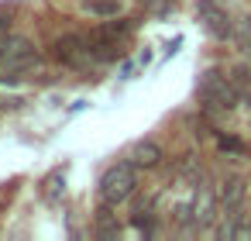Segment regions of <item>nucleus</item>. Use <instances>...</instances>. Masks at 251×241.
Segmentation results:
<instances>
[{
    "mask_svg": "<svg viewBox=\"0 0 251 241\" xmlns=\"http://www.w3.org/2000/svg\"><path fill=\"white\" fill-rule=\"evenodd\" d=\"M35 66H38V55H35L31 42L7 31V28H0V76H7V80L28 76Z\"/></svg>",
    "mask_w": 251,
    "mask_h": 241,
    "instance_id": "obj_1",
    "label": "nucleus"
},
{
    "mask_svg": "<svg viewBox=\"0 0 251 241\" xmlns=\"http://www.w3.org/2000/svg\"><path fill=\"white\" fill-rule=\"evenodd\" d=\"M200 18H203V25H206V31L213 38H230V31H234L230 14L224 7H217L213 0H203V4H200Z\"/></svg>",
    "mask_w": 251,
    "mask_h": 241,
    "instance_id": "obj_5",
    "label": "nucleus"
},
{
    "mask_svg": "<svg viewBox=\"0 0 251 241\" xmlns=\"http://www.w3.org/2000/svg\"><path fill=\"white\" fill-rule=\"evenodd\" d=\"M193 210H196V220H200V224H206V220L213 217V193H210V186H200Z\"/></svg>",
    "mask_w": 251,
    "mask_h": 241,
    "instance_id": "obj_9",
    "label": "nucleus"
},
{
    "mask_svg": "<svg viewBox=\"0 0 251 241\" xmlns=\"http://www.w3.org/2000/svg\"><path fill=\"white\" fill-rule=\"evenodd\" d=\"M83 11L97 21H114L124 11V0H83Z\"/></svg>",
    "mask_w": 251,
    "mask_h": 241,
    "instance_id": "obj_7",
    "label": "nucleus"
},
{
    "mask_svg": "<svg viewBox=\"0 0 251 241\" xmlns=\"http://www.w3.org/2000/svg\"><path fill=\"white\" fill-rule=\"evenodd\" d=\"M158 159H162V148H158L155 141H138L127 162H131L134 169H151V165H158Z\"/></svg>",
    "mask_w": 251,
    "mask_h": 241,
    "instance_id": "obj_8",
    "label": "nucleus"
},
{
    "mask_svg": "<svg viewBox=\"0 0 251 241\" xmlns=\"http://www.w3.org/2000/svg\"><path fill=\"white\" fill-rule=\"evenodd\" d=\"M241 200H244V183H241L237 176H230V179L224 183V189H220V203H224L227 217H241V214H237V210H241Z\"/></svg>",
    "mask_w": 251,
    "mask_h": 241,
    "instance_id": "obj_6",
    "label": "nucleus"
},
{
    "mask_svg": "<svg viewBox=\"0 0 251 241\" xmlns=\"http://www.w3.org/2000/svg\"><path fill=\"white\" fill-rule=\"evenodd\" d=\"M55 55L73 69H90L93 59H100V49H93L83 35H66L55 42Z\"/></svg>",
    "mask_w": 251,
    "mask_h": 241,
    "instance_id": "obj_4",
    "label": "nucleus"
},
{
    "mask_svg": "<svg viewBox=\"0 0 251 241\" xmlns=\"http://www.w3.org/2000/svg\"><path fill=\"white\" fill-rule=\"evenodd\" d=\"M237 86L230 83V80H224L220 73H203V80H200V100H203V107L206 110H234L237 107Z\"/></svg>",
    "mask_w": 251,
    "mask_h": 241,
    "instance_id": "obj_2",
    "label": "nucleus"
},
{
    "mask_svg": "<svg viewBox=\"0 0 251 241\" xmlns=\"http://www.w3.org/2000/svg\"><path fill=\"white\" fill-rule=\"evenodd\" d=\"M131 193H134V165H131V162L110 165V169L103 172V179H100V200H103L107 207H117V203H124Z\"/></svg>",
    "mask_w": 251,
    "mask_h": 241,
    "instance_id": "obj_3",
    "label": "nucleus"
}]
</instances>
